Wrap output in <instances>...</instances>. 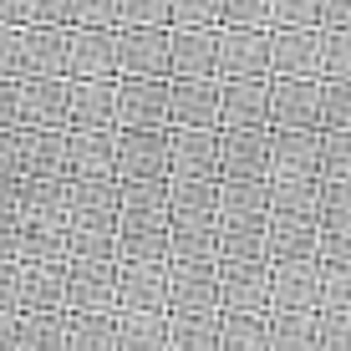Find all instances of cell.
I'll list each match as a JSON object with an SVG mask.
<instances>
[{
  "mask_svg": "<svg viewBox=\"0 0 351 351\" xmlns=\"http://www.w3.org/2000/svg\"><path fill=\"white\" fill-rule=\"evenodd\" d=\"M219 229L214 224H168V265H214Z\"/></svg>",
  "mask_w": 351,
  "mask_h": 351,
  "instance_id": "cell-33",
  "label": "cell"
},
{
  "mask_svg": "<svg viewBox=\"0 0 351 351\" xmlns=\"http://www.w3.org/2000/svg\"><path fill=\"white\" fill-rule=\"evenodd\" d=\"M351 300V280L341 265H321V295H316V311H346Z\"/></svg>",
  "mask_w": 351,
  "mask_h": 351,
  "instance_id": "cell-49",
  "label": "cell"
},
{
  "mask_svg": "<svg viewBox=\"0 0 351 351\" xmlns=\"http://www.w3.org/2000/svg\"><path fill=\"white\" fill-rule=\"evenodd\" d=\"M270 36V82H321L326 31H265Z\"/></svg>",
  "mask_w": 351,
  "mask_h": 351,
  "instance_id": "cell-7",
  "label": "cell"
},
{
  "mask_svg": "<svg viewBox=\"0 0 351 351\" xmlns=\"http://www.w3.org/2000/svg\"><path fill=\"white\" fill-rule=\"evenodd\" d=\"M168 128L173 132L219 128V82H168Z\"/></svg>",
  "mask_w": 351,
  "mask_h": 351,
  "instance_id": "cell-12",
  "label": "cell"
},
{
  "mask_svg": "<svg viewBox=\"0 0 351 351\" xmlns=\"http://www.w3.org/2000/svg\"><path fill=\"white\" fill-rule=\"evenodd\" d=\"M346 173H351L346 138H326V132H321V184H326V178H346Z\"/></svg>",
  "mask_w": 351,
  "mask_h": 351,
  "instance_id": "cell-52",
  "label": "cell"
},
{
  "mask_svg": "<svg viewBox=\"0 0 351 351\" xmlns=\"http://www.w3.org/2000/svg\"><path fill=\"white\" fill-rule=\"evenodd\" d=\"M351 0H321V31H346Z\"/></svg>",
  "mask_w": 351,
  "mask_h": 351,
  "instance_id": "cell-54",
  "label": "cell"
},
{
  "mask_svg": "<svg viewBox=\"0 0 351 351\" xmlns=\"http://www.w3.org/2000/svg\"><path fill=\"white\" fill-rule=\"evenodd\" d=\"M66 311V265H16V316Z\"/></svg>",
  "mask_w": 351,
  "mask_h": 351,
  "instance_id": "cell-15",
  "label": "cell"
},
{
  "mask_svg": "<svg viewBox=\"0 0 351 351\" xmlns=\"http://www.w3.org/2000/svg\"><path fill=\"white\" fill-rule=\"evenodd\" d=\"M168 26V0H117V31Z\"/></svg>",
  "mask_w": 351,
  "mask_h": 351,
  "instance_id": "cell-48",
  "label": "cell"
},
{
  "mask_svg": "<svg viewBox=\"0 0 351 351\" xmlns=\"http://www.w3.org/2000/svg\"><path fill=\"white\" fill-rule=\"evenodd\" d=\"M66 26H77V31H117V0H66Z\"/></svg>",
  "mask_w": 351,
  "mask_h": 351,
  "instance_id": "cell-44",
  "label": "cell"
},
{
  "mask_svg": "<svg viewBox=\"0 0 351 351\" xmlns=\"http://www.w3.org/2000/svg\"><path fill=\"white\" fill-rule=\"evenodd\" d=\"M21 204V224H46V229H66V184H16Z\"/></svg>",
  "mask_w": 351,
  "mask_h": 351,
  "instance_id": "cell-30",
  "label": "cell"
},
{
  "mask_svg": "<svg viewBox=\"0 0 351 351\" xmlns=\"http://www.w3.org/2000/svg\"><path fill=\"white\" fill-rule=\"evenodd\" d=\"M214 132H270V82H219Z\"/></svg>",
  "mask_w": 351,
  "mask_h": 351,
  "instance_id": "cell-9",
  "label": "cell"
},
{
  "mask_svg": "<svg viewBox=\"0 0 351 351\" xmlns=\"http://www.w3.org/2000/svg\"><path fill=\"white\" fill-rule=\"evenodd\" d=\"M214 229H219V260L214 265H270L265 229H245V224H214Z\"/></svg>",
  "mask_w": 351,
  "mask_h": 351,
  "instance_id": "cell-36",
  "label": "cell"
},
{
  "mask_svg": "<svg viewBox=\"0 0 351 351\" xmlns=\"http://www.w3.org/2000/svg\"><path fill=\"white\" fill-rule=\"evenodd\" d=\"M219 270V316L270 311V265H214Z\"/></svg>",
  "mask_w": 351,
  "mask_h": 351,
  "instance_id": "cell-8",
  "label": "cell"
},
{
  "mask_svg": "<svg viewBox=\"0 0 351 351\" xmlns=\"http://www.w3.org/2000/svg\"><path fill=\"white\" fill-rule=\"evenodd\" d=\"M117 311H158V316H168V260L117 265Z\"/></svg>",
  "mask_w": 351,
  "mask_h": 351,
  "instance_id": "cell-19",
  "label": "cell"
},
{
  "mask_svg": "<svg viewBox=\"0 0 351 351\" xmlns=\"http://www.w3.org/2000/svg\"><path fill=\"white\" fill-rule=\"evenodd\" d=\"M66 82H117L112 31H77V26H66Z\"/></svg>",
  "mask_w": 351,
  "mask_h": 351,
  "instance_id": "cell-18",
  "label": "cell"
},
{
  "mask_svg": "<svg viewBox=\"0 0 351 351\" xmlns=\"http://www.w3.org/2000/svg\"><path fill=\"white\" fill-rule=\"evenodd\" d=\"M16 26L21 31L66 26V0H16Z\"/></svg>",
  "mask_w": 351,
  "mask_h": 351,
  "instance_id": "cell-46",
  "label": "cell"
},
{
  "mask_svg": "<svg viewBox=\"0 0 351 351\" xmlns=\"http://www.w3.org/2000/svg\"><path fill=\"white\" fill-rule=\"evenodd\" d=\"M0 26H16V0H0Z\"/></svg>",
  "mask_w": 351,
  "mask_h": 351,
  "instance_id": "cell-58",
  "label": "cell"
},
{
  "mask_svg": "<svg viewBox=\"0 0 351 351\" xmlns=\"http://www.w3.org/2000/svg\"><path fill=\"white\" fill-rule=\"evenodd\" d=\"M168 178L219 184V148H214V132H173L168 128Z\"/></svg>",
  "mask_w": 351,
  "mask_h": 351,
  "instance_id": "cell-20",
  "label": "cell"
},
{
  "mask_svg": "<svg viewBox=\"0 0 351 351\" xmlns=\"http://www.w3.org/2000/svg\"><path fill=\"white\" fill-rule=\"evenodd\" d=\"M270 31H321V0H265Z\"/></svg>",
  "mask_w": 351,
  "mask_h": 351,
  "instance_id": "cell-41",
  "label": "cell"
},
{
  "mask_svg": "<svg viewBox=\"0 0 351 351\" xmlns=\"http://www.w3.org/2000/svg\"><path fill=\"white\" fill-rule=\"evenodd\" d=\"M346 219H351L346 178H326V184H321V214H316V224H346Z\"/></svg>",
  "mask_w": 351,
  "mask_h": 351,
  "instance_id": "cell-50",
  "label": "cell"
},
{
  "mask_svg": "<svg viewBox=\"0 0 351 351\" xmlns=\"http://www.w3.org/2000/svg\"><path fill=\"white\" fill-rule=\"evenodd\" d=\"M219 311V270L214 265H168V316Z\"/></svg>",
  "mask_w": 351,
  "mask_h": 351,
  "instance_id": "cell-16",
  "label": "cell"
},
{
  "mask_svg": "<svg viewBox=\"0 0 351 351\" xmlns=\"http://www.w3.org/2000/svg\"><path fill=\"white\" fill-rule=\"evenodd\" d=\"M16 351H66V311L16 316Z\"/></svg>",
  "mask_w": 351,
  "mask_h": 351,
  "instance_id": "cell-35",
  "label": "cell"
},
{
  "mask_svg": "<svg viewBox=\"0 0 351 351\" xmlns=\"http://www.w3.org/2000/svg\"><path fill=\"white\" fill-rule=\"evenodd\" d=\"M117 132H66V178H112Z\"/></svg>",
  "mask_w": 351,
  "mask_h": 351,
  "instance_id": "cell-28",
  "label": "cell"
},
{
  "mask_svg": "<svg viewBox=\"0 0 351 351\" xmlns=\"http://www.w3.org/2000/svg\"><path fill=\"white\" fill-rule=\"evenodd\" d=\"M214 224L265 229V224H270V199H265V184H219V214H214Z\"/></svg>",
  "mask_w": 351,
  "mask_h": 351,
  "instance_id": "cell-29",
  "label": "cell"
},
{
  "mask_svg": "<svg viewBox=\"0 0 351 351\" xmlns=\"http://www.w3.org/2000/svg\"><path fill=\"white\" fill-rule=\"evenodd\" d=\"M0 82H21V26H0Z\"/></svg>",
  "mask_w": 351,
  "mask_h": 351,
  "instance_id": "cell-53",
  "label": "cell"
},
{
  "mask_svg": "<svg viewBox=\"0 0 351 351\" xmlns=\"http://www.w3.org/2000/svg\"><path fill=\"white\" fill-rule=\"evenodd\" d=\"M16 173L31 184H66V132H16Z\"/></svg>",
  "mask_w": 351,
  "mask_h": 351,
  "instance_id": "cell-14",
  "label": "cell"
},
{
  "mask_svg": "<svg viewBox=\"0 0 351 351\" xmlns=\"http://www.w3.org/2000/svg\"><path fill=\"white\" fill-rule=\"evenodd\" d=\"M168 351H219V311L168 316Z\"/></svg>",
  "mask_w": 351,
  "mask_h": 351,
  "instance_id": "cell-34",
  "label": "cell"
},
{
  "mask_svg": "<svg viewBox=\"0 0 351 351\" xmlns=\"http://www.w3.org/2000/svg\"><path fill=\"white\" fill-rule=\"evenodd\" d=\"M112 62H117V77L168 82V26L112 31Z\"/></svg>",
  "mask_w": 351,
  "mask_h": 351,
  "instance_id": "cell-3",
  "label": "cell"
},
{
  "mask_svg": "<svg viewBox=\"0 0 351 351\" xmlns=\"http://www.w3.org/2000/svg\"><path fill=\"white\" fill-rule=\"evenodd\" d=\"M117 311V260H66V316Z\"/></svg>",
  "mask_w": 351,
  "mask_h": 351,
  "instance_id": "cell-2",
  "label": "cell"
},
{
  "mask_svg": "<svg viewBox=\"0 0 351 351\" xmlns=\"http://www.w3.org/2000/svg\"><path fill=\"white\" fill-rule=\"evenodd\" d=\"M219 31H270L265 0H219Z\"/></svg>",
  "mask_w": 351,
  "mask_h": 351,
  "instance_id": "cell-45",
  "label": "cell"
},
{
  "mask_svg": "<svg viewBox=\"0 0 351 351\" xmlns=\"http://www.w3.org/2000/svg\"><path fill=\"white\" fill-rule=\"evenodd\" d=\"M270 219L280 224H316L321 214V178H265Z\"/></svg>",
  "mask_w": 351,
  "mask_h": 351,
  "instance_id": "cell-25",
  "label": "cell"
},
{
  "mask_svg": "<svg viewBox=\"0 0 351 351\" xmlns=\"http://www.w3.org/2000/svg\"><path fill=\"white\" fill-rule=\"evenodd\" d=\"M168 31H219V0H168Z\"/></svg>",
  "mask_w": 351,
  "mask_h": 351,
  "instance_id": "cell-42",
  "label": "cell"
},
{
  "mask_svg": "<svg viewBox=\"0 0 351 351\" xmlns=\"http://www.w3.org/2000/svg\"><path fill=\"white\" fill-rule=\"evenodd\" d=\"M112 178L117 184H163L168 178V128L163 132H117Z\"/></svg>",
  "mask_w": 351,
  "mask_h": 351,
  "instance_id": "cell-4",
  "label": "cell"
},
{
  "mask_svg": "<svg viewBox=\"0 0 351 351\" xmlns=\"http://www.w3.org/2000/svg\"><path fill=\"white\" fill-rule=\"evenodd\" d=\"M16 132H0V184H16Z\"/></svg>",
  "mask_w": 351,
  "mask_h": 351,
  "instance_id": "cell-55",
  "label": "cell"
},
{
  "mask_svg": "<svg viewBox=\"0 0 351 351\" xmlns=\"http://www.w3.org/2000/svg\"><path fill=\"white\" fill-rule=\"evenodd\" d=\"M0 351H16V316H0Z\"/></svg>",
  "mask_w": 351,
  "mask_h": 351,
  "instance_id": "cell-57",
  "label": "cell"
},
{
  "mask_svg": "<svg viewBox=\"0 0 351 351\" xmlns=\"http://www.w3.org/2000/svg\"><path fill=\"white\" fill-rule=\"evenodd\" d=\"M214 82H270V36L265 31H219Z\"/></svg>",
  "mask_w": 351,
  "mask_h": 351,
  "instance_id": "cell-5",
  "label": "cell"
},
{
  "mask_svg": "<svg viewBox=\"0 0 351 351\" xmlns=\"http://www.w3.org/2000/svg\"><path fill=\"white\" fill-rule=\"evenodd\" d=\"M66 132H117L112 82H66Z\"/></svg>",
  "mask_w": 351,
  "mask_h": 351,
  "instance_id": "cell-24",
  "label": "cell"
},
{
  "mask_svg": "<svg viewBox=\"0 0 351 351\" xmlns=\"http://www.w3.org/2000/svg\"><path fill=\"white\" fill-rule=\"evenodd\" d=\"M270 178H321V132H270Z\"/></svg>",
  "mask_w": 351,
  "mask_h": 351,
  "instance_id": "cell-26",
  "label": "cell"
},
{
  "mask_svg": "<svg viewBox=\"0 0 351 351\" xmlns=\"http://www.w3.org/2000/svg\"><path fill=\"white\" fill-rule=\"evenodd\" d=\"M346 66H351V36L326 31L321 36V82H346Z\"/></svg>",
  "mask_w": 351,
  "mask_h": 351,
  "instance_id": "cell-47",
  "label": "cell"
},
{
  "mask_svg": "<svg viewBox=\"0 0 351 351\" xmlns=\"http://www.w3.org/2000/svg\"><path fill=\"white\" fill-rule=\"evenodd\" d=\"M66 351H117V321L107 316H66Z\"/></svg>",
  "mask_w": 351,
  "mask_h": 351,
  "instance_id": "cell-37",
  "label": "cell"
},
{
  "mask_svg": "<svg viewBox=\"0 0 351 351\" xmlns=\"http://www.w3.org/2000/svg\"><path fill=\"white\" fill-rule=\"evenodd\" d=\"M265 336L270 351H321L316 311H265Z\"/></svg>",
  "mask_w": 351,
  "mask_h": 351,
  "instance_id": "cell-31",
  "label": "cell"
},
{
  "mask_svg": "<svg viewBox=\"0 0 351 351\" xmlns=\"http://www.w3.org/2000/svg\"><path fill=\"white\" fill-rule=\"evenodd\" d=\"M117 178H66V229H112Z\"/></svg>",
  "mask_w": 351,
  "mask_h": 351,
  "instance_id": "cell-13",
  "label": "cell"
},
{
  "mask_svg": "<svg viewBox=\"0 0 351 351\" xmlns=\"http://www.w3.org/2000/svg\"><path fill=\"white\" fill-rule=\"evenodd\" d=\"M117 351H168V316L158 311H112Z\"/></svg>",
  "mask_w": 351,
  "mask_h": 351,
  "instance_id": "cell-32",
  "label": "cell"
},
{
  "mask_svg": "<svg viewBox=\"0 0 351 351\" xmlns=\"http://www.w3.org/2000/svg\"><path fill=\"white\" fill-rule=\"evenodd\" d=\"M16 132H66V82H16Z\"/></svg>",
  "mask_w": 351,
  "mask_h": 351,
  "instance_id": "cell-10",
  "label": "cell"
},
{
  "mask_svg": "<svg viewBox=\"0 0 351 351\" xmlns=\"http://www.w3.org/2000/svg\"><path fill=\"white\" fill-rule=\"evenodd\" d=\"M112 128L117 132H163L168 128V82L117 77L112 82Z\"/></svg>",
  "mask_w": 351,
  "mask_h": 351,
  "instance_id": "cell-1",
  "label": "cell"
},
{
  "mask_svg": "<svg viewBox=\"0 0 351 351\" xmlns=\"http://www.w3.org/2000/svg\"><path fill=\"white\" fill-rule=\"evenodd\" d=\"M0 132H16V82H0Z\"/></svg>",
  "mask_w": 351,
  "mask_h": 351,
  "instance_id": "cell-56",
  "label": "cell"
},
{
  "mask_svg": "<svg viewBox=\"0 0 351 351\" xmlns=\"http://www.w3.org/2000/svg\"><path fill=\"white\" fill-rule=\"evenodd\" d=\"M117 214L168 219V178L163 184H117Z\"/></svg>",
  "mask_w": 351,
  "mask_h": 351,
  "instance_id": "cell-39",
  "label": "cell"
},
{
  "mask_svg": "<svg viewBox=\"0 0 351 351\" xmlns=\"http://www.w3.org/2000/svg\"><path fill=\"white\" fill-rule=\"evenodd\" d=\"M219 31H168V82H214Z\"/></svg>",
  "mask_w": 351,
  "mask_h": 351,
  "instance_id": "cell-21",
  "label": "cell"
},
{
  "mask_svg": "<svg viewBox=\"0 0 351 351\" xmlns=\"http://www.w3.org/2000/svg\"><path fill=\"white\" fill-rule=\"evenodd\" d=\"M219 351H270L265 316H219Z\"/></svg>",
  "mask_w": 351,
  "mask_h": 351,
  "instance_id": "cell-40",
  "label": "cell"
},
{
  "mask_svg": "<svg viewBox=\"0 0 351 351\" xmlns=\"http://www.w3.org/2000/svg\"><path fill=\"white\" fill-rule=\"evenodd\" d=\"M346 87L351 82H321V132L326 138H346V128H351Z\"/></svg>",
  "mask_w": 351,
  "mask_h": 351,
  "instance_id": "cell-43",
  "label": "cell"
},
{
  "mask_svg": "<svg viewBox=\"0 0 351 351\" xmlns=\"http://www.w3.org/2000/svg\"><path fill=\"white\" fill-rule=\"evenodd\" d=\"M316 331H321V351H346L351 346V321L346 311H316Z\"/></svg>",
  "mask_w": 351,
  "mask_h": 351,
  "instance_id": "cell-51",
  "label": "cell"
},
{
  "mask_svg": "<svg viewBox=\"0 0 351 351\" xmlns=\"http://www.w3.org/2000/svg\"><path fill=\"white\" fill-rule=\"evenodd\" d=\"M270 132H321V82H270Z\"/></svg>",
  "mask_w": 351,
  "mask_h": 351,
  "instance_id": "cell-11",
  "label": "cell"
},
{
  "mask_svg": "<svg viewBox=\"0 0 351 351\" xmlns=\"http://www.w3.org/2000/svg\"><path fill=\"white\" fill-rule=\"evenodd\" d=\"M321 295V265L295 260V265H270V311H316Z\"/></svg>",
  "mask_w": 351,
  "mask_h": 351,
  "instance_id": "cell-23",
  "label": "cell"
},
{
  "mask_svg": "<svg viewBox=\"0 0 351 351\" xmlns=\"http://www.w3.org/2000/svg\"><path fill=\"white\" fill-rule=\"evenodd\" d=\"M112 255H117V265H153V260H168V219L117 214V224H112Z\"/></svg>",
  "mask_w": 351,
  "mask_h": 351,
  "instance_id": "cell-17",
  "label": "cell"
},
{
  "mask_svg": "<svg viewBox=\"0 0 351 351\" xmlns=\"http://www.w3.org/2000/svg\"><path fill=\"white\" fill-rule=\"evenodd\" d=\"M214 214H219V184L168 178V224H214Z\"/></svg>",
  "mask_w": 351,
  "mask_h": 351,
  "instance_id": "cell-27",
  "label": "cell"
},
{
  "mask_svg": "<svg viewBox=\"0 0 351 351\" xmlns=\"http://www.w3.org/2000/svg\"><path fill=\"white\" fill-rule=\"evenodd\" d=\"M21 82H66V26L21 31Z\"/></svg>",
  "mask_w": 351,
  "mask_h": 351,
  "instance_id": "cell-22",
  "label": "cell"
},
{
  "mask_svg": "<svg viewBox=\"0 0 351 351\" xmlns=\"http://www.w3.org/2000/svg\"><path fill=\"white\" fill-rule=\"evenodd\" d=\"M21 265H66V229L21 224Z\"/></svg>",
  "mask_w": 351,
  "mask_h": 351,
  "instance_id": "cell-38",
  "label": "cell"
},
{
  "mask_svg": "<svg viewBox=\"0 0 351 351\" xmlns=\"http://www.w3.org/2000/svg\"><path fill=\"white\" fill-rule=\"evenodd\" d=\"M219 184H265L270 178V132H214Z\"/></svg>",
  "mask_w": 351,
  "mask_h": 351,
  "instance_id": "cell-6",
  "label": "cell"
}]
</instances>
